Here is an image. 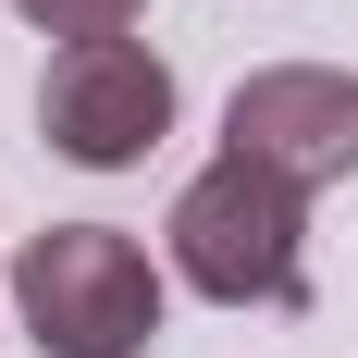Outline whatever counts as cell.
Here are the masks:
<instances>
[{"instance_id":"cell-4","label":"cell","mask_w":358,"mask_h":358,"mask_svg":"<svg viewBox=\"0 0 358 358\" xmlns=\"http://www.w3.org/2000/svg\"><path fill=\"white\" fill-rule=\"evenodd\" d=\"M222 148L285 173L296 198L358 173V74L346 62H259L235 99H222Z\"/></svg>"},{"instance_id":"cell-2","label":"cell","mask_w":358,"mask_h":358,"mask_svg":"<svg viewBox=\"0 0 358 358\" xmlns=\"http://www.w3.org/2000/svg\"><path fill=\"white\" fill-rule=\"evenodd\" d=\"M13 309L50 358H148L161 334V272H148L136 235H111V222H50L25 235L13 259Z\"/></svg>"},{"instance_id":"cell-1","label":"cell","mask_w":358,"mask_h":358,"mask_svg":"<svg viewBox=\"0 0 358 358\" xmlns=\"http://www.w3.org/2000/svg\"><path fill=\"white\" fill-rule=\"evenodd\" d=\"M161 235H173V272L210 309H309V198L285 173L235 161V148L173 198Z\"/></svg>"},{"instance_id":"cell-3","label":"cell","mask_w":358,"mask_h":358,"mask_svg":"<svg viewBox=\"0 0 358 358\" xmlns=\"http://www.w3.org/2000/svg\"><path fill=\"white\" fill-rule=\"evenodd\" d=\"M37 136L62 148L74 173H136L148 148L173 136V62L148 37H74V50H50Z\"/></svg>"},{"instance_id":"cell-5","label":"cell","mask_w":358,"mask_h":358,"mask_svg":"<svg viewBox=\"0 0 358 358\" xmlns=\"http://www.w3.org/2000/svg\"><path fill=\"white\" fill-rule=\"evenodd\" d=\"M13 13H25L37 37H62V50H74V37H124L148 0H13Z\"/></svg>"}]
</instances>
